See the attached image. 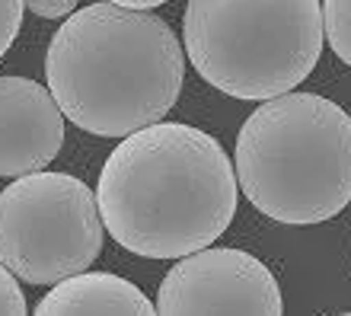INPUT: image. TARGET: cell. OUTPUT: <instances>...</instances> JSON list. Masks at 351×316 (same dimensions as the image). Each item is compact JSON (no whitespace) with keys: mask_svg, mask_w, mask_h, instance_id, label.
<instances>
[{"mask_svg":"<svg viewBox=\"0 0 351 316\" xmlns=\"http://www.w3.org/2000/svg\"><path fill=\"white\" fill-rule=\"evenodd\" d=\"M237 169L195 125L160 121L109 154L96 186L102 227L147 259H189L211 250L237 214Z\"/></svg>","mask_w":351,"mask_h":316,"instance_id":"6da1fadb","label":"cell"},{"mask_svg":"<svg viewBox=\"0 0 351 316\" xmlns=\"http://www.w3.org/2000/svg\"><path fill=\"white\" fill-rule=\"evenodd\" d=\"M48 93L71 125L131 138L163 121L182 93L185 55L157 13L90 3L61 23L45 55Z\"/></svg>","mask_w":351,"mask_h":316,"instance_id":"7a4b0ae2","label":"cell"},{"mask_svg":"<svg viewBox=\"0 0 351 316\" xmlns=\"http://www.w3.org/2000/svg\"><path fill=\"white\" fill-rule=\"evenodd\" d=\"M237 186L265 217L323 223L351 202V115L319 93H287L243 121Z\"/></svg>","mask_w":351,"mask_h":316,"instance_id":"3957f363","label":"cell"},{"mask_svg":"<svg viewBox=\"0 0 351 316\" xmlns=\"http://www.w3.org/2000/svg\"><path fill=\"white\" fill-rule=\"evenodd\" d=\"M316 0H192L182 48L195 71L233 99L271 103L310 77L323 51Z\"/></svg>","mask_w":351,"mask_h":316,"instance_id":"277c9868","label":"cell"},{"mask_svg":"<svg viewBox=\"0 0 351 316\" xmlns=\"http://www.w3.org/2000/svg\"><path fill=\"white\" fill-rule=\"evenodd\" d=\"M96 195L71 173H32L0 192V265L26 284H61L102 252Z\"/></svg>","mask_w":351,"mask_h":316,"instance_id":"5b68a950","label":"cell"},{"mask_svg":"<svg viewBox=\"0 0 351 316\" xmlns=\"http://www.w3.org/2000/svg\"><path fill=\"white\" fill-rule=\"evenodd\" d=\"M154 307L157 316H285L268 265L230 246L179 259L160 281Z\"/></svg>","mask_w":351,"mask_h":316,"instance_id":"8992f818","label":"cell"},{"mask_svg":"<svg viewBox=\"0 0 351 316\" xmlns=\"http://www.w3.org/2000/svg\"><path fill=\"white\" fill-rule=\"evenodd\" d=\"M64 144L55 96L29 77H0V176L45 173Z\"/></svg>","mask_w":351,"mask_h":316,"instance_id":"52a82bcc","label":"cell"},{"mask_svg":"<svg viewBox=\"0 0 351 316\" xmlns=\"http://www.w3.org/2000/svg\"><path fill=\"white\" fill-rule=\"evenodd\" d=\"M32 316H157V307L121 275L84 271L55 284Z\"/></svg>","mask_w":351,"mask_h":316,"instance_id":"ba28073f","label":"cell"},{"mask_svg":"<svg viewBox=\"0 0 351 316\" xmlns=\"http://www.w3.org/2000/svg\"><path fill=\"white\" fill-rule=\"evenodd\" d=\"M323 29L332 51L351 67V0H326Z\"/></svg>","mask_w":351,"mask_h":316,"instance_id":"9c48e42d","label":"cell"},{"mask_svg":"<svg viewBox=\"0 0 351 316\" xmlns=\"http://www.w3.org/2000/svg\"><path fill=\"white\" fill-rule=\"evenodd\" d=\"M23 13H26V3H23V0H0V58L7 55V48L13 45V38L19 36Z\"/></svg>","mask_w":351,"mask_h":316,"instance_id":"30bf717a","label":"cell"},{"mask_svg":"<svg viewBox=\"0 0 351 316\" xmlns=\"http://www.w3.org/2000/svg\"><path fill=\"white\" fill-rule=\"evenodd\" d=\"M0 316H26V297L19 281L0 265Z\"/></svg>","mask_w":351,"mask_h":316,"instance_id":"8fae6325","label":"cell"},{"mask_svg":"<svg viewBox=\"0 0 351 316\" xmlns=\"http://www.w3.org/2000/svg\"><path fill=\"white\" fill-rule=\"evenodd\" d=\"M26 10H32L36 16L45 19H71L80 7L74 0H32V3H26Z\"/></svg>","mask_w":351,"mask_h":316,"instance_id":"7c38bea8","label":"cell"},{"mask_svg":"<svg viewBox=\"0 0 351 316\" xmlns=\"http://www.w3.org/2000/svg\"><path fill=\"white\" fill-rule=\"evenodd\" d=\"M121 3L131 13H154V10H160V0H121Z\"/></svg>","mask_w":351,"mask_h":316,"instance_id":"4fadbf2b","label":"cell"},{"mask_svg":"<svg viewBox=\"0 0 351 316\" xmlns=\"http://www.w3.org/2000/svg\"><path fill=\"white\" fill-rule=\"evenodd\" d=\"M339 316H351V313H339Z\"/></svg>","mask_w":351,"mask_h":316,"instance_id":"5bb4252c","label":"cell"}]
</instances>
